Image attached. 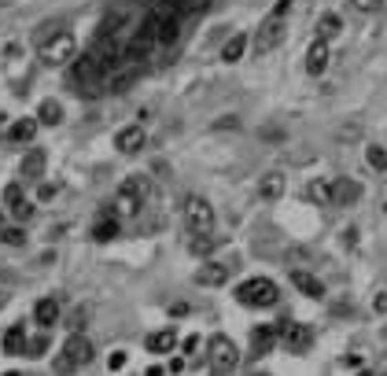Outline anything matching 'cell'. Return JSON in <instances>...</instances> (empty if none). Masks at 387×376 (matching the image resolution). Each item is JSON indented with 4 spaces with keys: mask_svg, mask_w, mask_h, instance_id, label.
I'll list each match as a JSON object with an SVG mask.
<instances>
[{
    "mask_svg": "<svg viewBox=\"0 0 387 376\" xmlns=\"http://www.w3.org/2000/svg\"><path fill=\"white\" fill-rule=\"evenodd\" d=\"M118 232H122V225H118L115 210H100V221H96V229H92V240L107 244V240H115Z\"/></svg>",
    "mask_w": 387,
    "mask_h": 376,
    "instance_id": "cell-18",
    "label": "cell"
},
{
    "mask_svg": "<svg viewBox=\"0 0 387 376\" xmlns=\"http://www.w3.org/2000/svg\"><path fill=\"white\" fill-rule=\"evenodd\" d=\"M4 4H12V0H0V8H4Z\"/></svg>",
    "mask_w": 387,
    "mask_h": 376,
    "instance_id": "cell-42",
    "label": "cell"
},
{
    "mask_svg": "<svg viewBox=\"0 0 387 376\" xmlns=\"http://www.w3.org/2000/svg\"><path fill=\"white\" fill-rule=\"evenodd\" d=\"M350 8H354V12L369 15V12H380V0H350Z\"/></svg>",
    "mask_w": 387,
    "mask_h": 376,
    "instance_id": "cell-34",
    "label": "cell"
},
{
    "mask_svg": "<svg viewBox=\"0 0 387 376\" xmlns=\"http://www.w3.org/2000/svg\"><path fill=\"white\" fill-rule=\"evenodd\" d=\"M361 196V185L358 181H350V177H332V203L336 207H354Z\"/></svg>",
    "mask_w": 387,
    "mask_h": 376,
    "instance_id": "cell-13",
    "label": "cell"
},
{
    "mask_svg": "<svg viewBox=\"0 0 387 376\" xmlns=\"http://www.w3.org/2000/svg\"><path fill=\"white\" fill-rule=\"evenodd\" d=\"M152 12H155V19H159L155 41H159V45H174V41L181 37V19H177V12H170L166 4H155Z\"/></svg>",
    "mask_w": 387,
    "mask_h": 376,
    "instance_id": "cell-10",
    "label": "cell"
},
{
    "mask_svg": "<svg viewBox=\"0 0 387 376\" xmlns=\"http://www.w3.org/2000/svg\"><path fill=\"white\" fill-rule=\"evenodd\" d=\"M373 310H376V314H387V292H376V299H373Z\"/></svg>",
    "mask_w": 387,
    "mask_h": 376,
    "instance_id": "cell-38",
    "label": "cell"
},
{
    "mask_svg": "<svg viewBox=\"0 0 387 376\" xmlns=\"http://www.w3.org/2000/svg\"><path fill=\"white\" fill-rule=\"evenodd\" d=\"M365 155H369V166H373V170H387V152H384L380 144H373Z\"/></svg>",
    "mask_w": 387,
    "mask_h": 376,
    "instance_id": "cell-31",
    "label": "cell"
},
{
    "mask_svg": "<svg viewBox=\"0 0 387 376\" xmlns=\"http://www.w3.org/2000/svg\"><path fill=\"white\" fill-rule=\"evenodd\" d=\"M89 317V310H74V317H70V328L74 332H81V321Z\"/></svg>",
    "mask_w": 387,
    "mask_h": 376,
    "instance_id": "cell-39",
    "label": "cell"
},
{
    "mask_svg": "<svg viewBox=\"0 0 387 376\" xmlns=\"http://www.w3.org/2000/svg\"><path fill=\"white\" fill-rule=\"evenodd\" d=\"M4 203H8V207H15V203H23V185H19V181H12V185L4 188Z\"/></svg>",
    "mask_w": 387,
    "mask_h": 376,
    "instance_id": "cell-33",
    "label": "cell"
},
{
    "mask_svg": "<svg viewBox=\"0 0 387 376\" xmlns=\"http://www.w3.org/2000/svg\"><path fill=\"white\" fill-rule=\"evenodd\" d=\"M107 369L118 373V369H126V350H115L111 358H107Z\"/></svg>",
    "mask_w": 387,
    "mask_h": 376,
    "instance_id": "cell-36",
    "label": "cell"
},
{
    "mask_svg": "<svg viewBox=\"0 0 387 376\" xmlns=\"http://www.w3.org/2000/svg\"><path fill=\"white\" fill-rule=\"evenodd\" d=\"M23 350H26V328L12 325L4 332V354H23Z\"/></svg>",
    "mask_w": 387,
    "mask_h": 376,
    "instance_id": "cell-22",
    "label": "cell"
},
{
    "mask_svg": "<svg viewBox=\"0 0 387 376\" xmlns=\"http://www.w3.org/2000/svg\"><path fill=\"white\" fill-rule=\"evenodd\" d=\"M325 67H328V41L317 37L306 52V74H325Z\"/></svg>",
    "mask_w": 387,
    "mask_h": 376,
    "instance_id": "cell-17",
    "label": "cell"
},
{
    "mask_svg": "<svg viewBox=\"0 0 387 376\" xmlns=\"http://www.w3.org/2000/svg\"><path fill=\"white\" fill-rule=\"evenodd\" d=\"M45 163H48L45 148H30V152L23 155V163H19V174H23L26 181H34V177L45 174Z\"/></svg>",
    "mask_w": 387,
    "mask_h": 376,
    "instance_id": "cell-16",
    "label": "cell"
},
{
    "mask_svg": "<svg viewBox=\"0 0 387 376\" xmlns=\"http://www.w3.org/2000/svg\"><path fill=\"white\" fill-rule=\"evenodd\" d=\"M92 362V343L81 336V332H74V336L63 343V350H59V358H56V373L59 376H70L74 369H81V365H89Z\"/></svg>",
    "mask_w": 387,
    "mask_h": 376,
    "instance_id": "cell-3",
    "label": "cell"
},
{
    "mask_svg": "<svg viewBox=\"0 0 387 376\" xmlns=\"http://www.w3.org/2000/svg\"><path fill=\"white\" fill-rule=\"evenodd\" d=\"M214 236H196V240H192V255H210L214 251Z\"/></svg>",
    "mask_w": 387,
    "mask_h": 376,
    "instance_id": "cell-32",
    "label": "cell"
},
{
    "mask_svg": "<svg viewBox=\"0 0 387 376\" xmlns=\"http://www.w3.org/2000/svg\"><path fill=\"white\" fill-rule=\"evenodd\" d=\"M4 376H19V373H4Z\"/></svg>",
    "mask_w": 387,
    "mask_h": 376,
    "instance_id": "cell-43",
    "label": "cell"
},
{
    "mask_svg": "<svg viewBox=\"0 0 387 376\" xmlns=\"http://www.w3.org/2000/svg\"><path fill=\"white\" fill-rule=\"evenodd\" d=\"M281 41H284V15H270L262 23V30L255 34V52H258V56H266V52H273Z\"/></svg>",
    "mask_w": 387,
    "mask_h": 376,
    "instance_id": "cell-9",
    "label": "cell"
},
{
    "mask_svg": "<svg viewBox=\"0 0 387 376\" xmlns=\"http://www.w3.org/2000/svg\"><path fill=\"white\" fill-rule=\"evenodd\" d=\"M8 137H12V141H34V137H37V118H23V122H15Z\"/></svg>",
    "mask_w": 387,
    "mask_h": 376,
    "instance_id": "cell-27",
    "label": "cell"
},
{
    "mask_svg": "<svg viewBox=\"0 0 387 376\" xmlns=\"http://www.w3.org/2000/svg\"><path fill=\"white\" fill-rule=\"evenodd\" d=\"M281 343L288 354H303L314 343V332H310V325H299V321H281Z\"/></svg>",
    "mask_w": 387,
    "mask_h": 376,
    "instance_id": "cell-8",
    "label": "cell"
},
{
    "mask_svg": "<svg viewBox=\"0 0 387 376\" xmlns=\"http://www.w3.org/2000/svg\"><path fill=\"white\" fill-rule=\"evenodd\" d=\"M12 214H15V218H19V221H26V218H30V214H34V207H30V203L23 199V203H15V207H12Z\"/></svg>",
    "mask_w": 387,
    "mask_h": 376,
    "instance_id": "cell-37",
    "label": "cell"
},
{
    "mask_svg": "<svg viewBox=\"0 0 387 376\" xmlns=\"http://www.w3.org/2000/svg\"><path fill=\"white\" fill-rule=\"evenodd\" d=\"M281 192H284V174H266L262 185H258L262 199H281Z\"/></svg>",
    "mask_w": 387,
    "mask_h": 376,
    "instance_id": "cell-23",
    "label": "cell"
},
{
    "mask_svg": "<svg viewBox=\"0 0 387 376\" xmlns=\"http://www.w3.org/2000/svg\"><path fill=\"white\" fill-rule=\"evenodd\" d=\"M207 362H210V373L214 376H229L236 365H240V350H236V343L229 336H210Z\"/></svg>",
    "mask_w": 387,
    "mask_h": 376,
    "instance_id": "cell-4",
    "label": "cell"
},
{
    "mask_svg": "<svg viewBox=\"0 0 387 376\" xmlns=\"http://www.w3.org/2000/svg\"><path fill=\"white\" fill-rule=\"evenodd\" d=\"M0 306H4V299H0Z\"/></svg>",
    "mask_w": 387,
    "mask_h": 376,
    "instance_id": "cell-45",
    "label": "cell"
},
{
    "mask_svg": "<svg viewBox=\"0 0 387 376\" xmlns=\"http://www.w3.org/2000/svg\"><path fill=\"white\" fill-rule=\"evenodd\" d=\"M343 30V23H339V15H321V23H317V34H321V41H328V37H336Z\"/></svg>",
    "mask_w": 387,
    "mask_h": 376,
    "instance_id": "cell-29",
    "label": "cell"
},
{
    "mask_svg": "<svg viewBox=\"0 0 387 376\" xmlns=\"http://www.w3.org/2000/svg\"><path fill=\"white\" fill-rule=\"evenodd\" d=\"M185 225H188V232H196V236H210V229H214V207L203 196H188L185 199Z\"/></svg>",
    "mask_w": 387,
    "mask_h": 376,
    "instance_id": "cell-7",
    "label": "cell"
},
{
    "mask_svg": "<svg viewBox=\"0 0 387 376\" xmlns=\"http://www.w3.org/2000/svg\"><path fill=\"white\" fill-rule=\"evenodd\" d=\"M236 299H240L244 306H251V310H266V306L281 303V288H277L270 277H251V281H244L240 288H236Z\"/></svg>",
    "mask_w": 387,
    "mask_h": 376,
    "instance_id": "cell-2",
    "label": "cell"
},
{
    "mask_svg": "<svg viewBox=\"0 0 387 376\" xmlns=\"http://www.w3.org/2000/svg\"><path fill=\"white\" fill-rule=\"evenodd\" d=\"M74 81L78 85H89V89H81V92H100V89H92L96 81H103V74L100 67H96V59H92V52H85V56H74Z\"/></svg>",
    "mask_w": 387,
    "mask_h": 376,
    "instance_id": "cell-11",
    "label": "cell"
},
{
    "mask_svg": "<svg viewBox=\"0 0 387 376\" xmlns=\"http://www.w3.org/2000/svg\"><path fill=\"white\" fill-rule=\"evenodd\" d=\"M155 30H159V19H155L152 8H148L141 30H137L133 41H129L126 52H122V63H141V59H148V52H152V45H155Z\"/></svg>",
    "mask_w": 387,
    "mask_h": 376,
    "instance_id": "cell-5",
    "label": "cell"
},
{
    "mask_svg": "<svg viewBox=\"0 0 387 376\" xmlns=\"http://www.w3.org/2000/svg\"><path fill=\"white\" fill-rule=\"evenodd\" d=\"M37 196H41V199H52V196H56V185H41Z\"/></svg>",
    "mask_w": 387,
    "mask_h": 376,
    "instance_id": "cell-41",
    "label": "cell"
},
{
    "mask_svg": "<svg viewBox=\"0 0 387 376\" xmlns=\"http://www.w3.org/2000/svg\"><path fill=\"white\" fill-rule=\"evenodd\" d=\"M115 148H118L122 155H137V152L144 148V126H126V130H118Z\"/></svg>",
    "mask_w": 387,
    "mask_h": 376,
    "instance_id": "cell-15",
    "label": "cell"
},
{
    "mask_svg": "<svg viewBox=\"0 0 387 376\" xmlns=\"http://www.w3.org/2000/svg\"><path fill=\"white\" fill-rule=\"evenodd\" d=\"M74 52H78V41H74V34L59 30L56 37H48L45 45H41V63H45V67H63L67 59H74Z\"/></svg>",
    "mask_w": 387,
    "mask_h": 376,
    "instance_id": "cell-6",
    "label": "cell"
},
{
    "mask_svg": "<svg viewBox=\"0 0 387 376\" xmlns=\"http://www.w3.org/2000/svg\"><path fill=\"white\" fill-rule=\"evenodd\" d=\"M214 126H218V130H229V126H232V130H236V126H240V122H236V118H232V115H225V118H221V122H214Z\"/></svg>",
    "mask_w": 387,
    "mask_h": 376,
    "instance_id": "cell-40",
    "label": "cell"
},
{
    "mask_svg": "<svg viewBox=\"0 0 387 376\" xmlns=\"http://www.w3.org/2000/svg\"><path fill=\"white\" fill-rule=\"evenodd\" d=\"M4 244L23 247V244H26V232H23V229H8V232H4Z\"/></svg>",
    "mask_w": 387,
    "mask_h": 376,
    "instance_id": "cell-35",
    "label": "cell"
},
{
    "mask_svg": "<svg viewBox=\"0 0 387 376\" xmlns=\"http://www.w3.org/2000/svg\"><path fill=\"white\" fill-rule=\"evenodd\" d=\"M144 199H148V177H141V174L126 177L115 192V218H137Z\"/></svg>",
    "mask_w": 387,
    "mask_h": 376,
    "instance_id": "cell-1",
    "label": "cell"
},
{
    "mask_svg": "<svg viewBox=\"0 0 387 376\" xmlns=\"http://www.w3.org/2000/svg\"><path fill=\"white\" fill-rule=\"evenodd\" d=\"M255 376H266V373H255Z\"/></svg>",
    "mask_w": 387,
    "mask_h": 376,
    "instance_id": "cell-44",
    "label": "cell"
},
{
    "mask_svg": "<svg viewBox=\"0 0 387 376\" xmlns=\"http://www.w3.org/2000/svg\"><path fill=\"white\" fill-rule=\"evenodd\" d=\"M63 122V107L56 100H45L37 107V126H59Z\"/></svg>",
    "mask_w": 387,
    "mask_h": 376,
    "instance_id": "cell-24",
    "label": "cell"
},
{
    "mask_svg": "<svg viewBox=\"0 0 387 376\" xmlns=\"http://www.w3.org/2000/svg\"><path fill=\"white\" fill-rule=\"evenodd\" d=\"M137 70H141V63H126V67H118V70L111 74V89H115V92H126V85L137 78Z\"/></svg>",
    "mask_w": 387,
    "mask_h": 376,
    "instance_id": "cell-25",
    "label": "cell"
},
{
    "mask_svg": "<svg viewBox=\"0 0 387 376\" xmlns=\"http://www.w3.org/2000/svg\"><path fill=\"white\" fill-rule=\"evenodd\" d=\"M174 347H177V332L174 328H163V332H152V336H148V350H155V354H166Z\"/></svg>",
    "mask_w": 387,
    "mask_h": 376,
    "instance_id": "cell-20",
    "label": "cell"
},
{
    "mask_svg": "<svg viewBox=\"0 0 387 376\" xmlns=\"http://www.w3.org/2000/svg\"><path fill=\"white\" fill-rule=\"evenodd\" d=\"M244 52H247V37H244V34H236V37L229 41V45L221 48V59H225V63H236V59L244 56Z\"/></svg>",
    "mask_w": 387,
    "mask_h": 376,
    "instance_id": "cell-28",
    "label": "cell"
},
{
    "mask_svg": "<svg viewBox=\"0 0 387 376\" xmlns=\"http://www.w3.org/2000/svg\"><path fill=\"white\" fill-rule=\"evenodd\" d=\"M277 339H281V325H262V328H255V332H251V354H255V358L270 354Z\"/></svg>",
    "mask_w": 387,
    "mask_h": 376,
    "instance_id": "cell-14",
    "label": "cell"
},
{
    "mask_svg": "<svg viewBox=\"0 0 387 376\" xmlns=\"http://www.w3.org/2000/svg\"><path fill=\"white\" fill-rule=\"evenodd\" d=\"M48 350V336H26V358H41V354Z\"/></svg>",
    "mask_w": 387,
    "mask_h": 376,
    "instance_id": "cell-30",
    "label": "cell"
},
{
    "mask_svg": "<svg viewBox=\"0 0 387 376\" xmlns=\"http://www.w3.org/2000/svg\"><path fill=\"white\" fill-rule=\"evenodd\" d=\"M34 317H37V325H45V328L56 325V321H59V299H41Z\"/></svg>",
    "mask_w": 387,
    "mask_h": 376,
    "instance_id": "cell-21",
    "label": "cell"
},
{
    "mask_svg": "<svg viewBox=\"0 0 387 376\" xmlns=\"http://www.w3.org/2000/svg\"><path fill=\"white\" fill-rule=\"evenodd\" d=\"M229 277H232V266H225V262H203L199 270H196V284H203V288H221Z\"/></svg>",
    "mask_w": 387,
    "mask_h": 376,
    "instance_id": "cell-12",
    "label": "cell"
},
{
    "mask_svg": "<svg viewBox=\"0 0 387 376\" xmlns=\"http://www.w3.org/2000/svg\"><path fill=\"white\" fill-rule=\"evenodd\" d=\"M306 196L314 199V203H332V181H328V177H321V181H310Z\"/></svg>",
    "mask_w": 387,
    "mask_h": 376,
    "instance_id": "cell-26",
    "label": "cell"
},
{
    "mask_svg": "<svg viewBox=\"0 0 387 376\" xmlns=\"http://www.w3.org/2000/svg\"><path fill=\"white\" fill-rule=\"evenodd\" d=\"M292 284H295L303 295H310V299H321V295H325V284H321L314 273H306V270H292Z\"/></svg>",
    "mask_w": 387,
    "mask_h": 376,
    "instance_id": "cell-19",
    "label": "cell"
}]
</instances>
